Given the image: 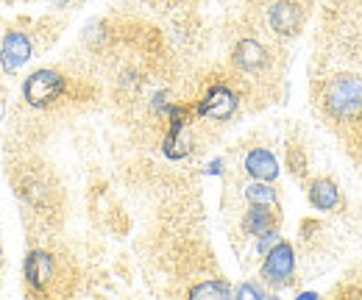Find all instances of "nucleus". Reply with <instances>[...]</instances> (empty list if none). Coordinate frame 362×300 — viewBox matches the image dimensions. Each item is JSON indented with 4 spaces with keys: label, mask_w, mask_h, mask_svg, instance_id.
I'll list each match as a JSON object with an SVG mask.
<instances>
[{
    "label": "nucleus",
    "mask_w": 362,
    "mask_h": 300,
    "mask_svg": "<svg viewBox=\"0 0 362 300\" xmlns=\"http://www.w3.org/2000/svg\"><path fill=\"white\" fill-rule=\"evenodd\" d=\"M320 109L337 131L343 133L351 131L349 136V148H351V142L362 136V78L349 73L332 76L320 92Z\"/></svg>",
    "instance_id": "1"
},
{
    "label": "nucleus",
    "mask_w": 362,
    "mask_h": 300,
    "mask_svg": "<svg viewBox=\"0 0 362 300\" xmlns=\"http://www.w3.org/2000/svg\"><path fill=\"white\" fill-rule=\"evenodd\" d=\"M64 76L59 73V70H37V73H31L25 81H23V97H25V103L28 106H34V109H50L56 100H62V95H64Z\"/></svg>",
    "instance_id": "2"
},
{
    "label": "nucleus",
    "mask_w": 362,
    "mask_h": 300,
    "mask_svg": "<svg viewBox=\"0 0 362 300\" xmlns=\"http://www.w3.org/2000/svg\"><path fill=\"white\" fill-rule=\"evenodd\" d=\"M262 284H268L273 289H284L296 281V251L290 242L279 239L271 251L262 258Z\"/></svg>",
    "instance_id": "3"
},
{
    "label": "nucleus",
    "mask_w": 362,
    "mask_h": 300,
    "mask_svg": "<svg viewBox=\"0 0 362 300\" xmlns=\"http://www.w3.org/2000/svg\"><path fill=\"white\" fill-rule=\"evenodd\" d=\"M237 106H240V97H237V92L226 84H215L209 86V92L198 100V117H204V120H215V123H226L234 117V112H237Z\"/></svg>",
    "instance_id": "4"
},
{
    "label": "nucleus",
    "mask_w": 362,
    "mask_h": 300,
    "mask_svg": "<svg viewBox=\"0 0 362 300\" xmlns=\"http://www.w3.org/2000/svg\"><path fill=\"white\" fill-rule=\"evenodd\" d=\"M168 117H170V128L165 136V156L179 162L192 150V136H189V112L184 106H168Z\"/></svg>",
    "instance_id": "5"
},
{
    "label": "nucleus",
    "mask_w": 362,
    "mask_h": 300,
    "mask_svg": "<svg viewBox=\"0 0 362 300\" xmlns=\"http://www.w3.org/2000/svg\"><path fill=\"white\" fill-rule=\"evenodd\" d=\"M31 59H34V40L25 31H20V28L6 31V37L0 42V67L6 73H17Z\"/></svg>",
    "instance_id": "6"
},
{
    "label": "nucleus",
    "mask_w": 362,
    "mask_h": 300,
    "mask_svg": "<svg viewBox=\"0 0 362 300\" xmlns=\"http://www.w3.org/2000/svg\"><path fill=\"white\" fill-rule=\"evenodd\" d=\"M23 275H25V287L34 295H45L47 287L56 281V258L47 251H31L23 264Z\"/></svg>",
    "instance_id": "7"
},
{
    "label": "nucleus",
    "mask_w": 362,
    "mask_h": 300,
    "mask_svg": "<svg viewBox=\"0 0 362 300\" xmlns=\"http://www.w3.org/2000/svg\"><path fill=\"white\" fill-rule=\"evenodd\" d=\"M304 17H307V11H304V3H298V0H279L268 11V23L279 37L298 34L304 25Z\"/></svg>",
    "instance_id": "8"
},
{
    "label": "nucleus",
    "mask_w": 362,
    "mask_h": 300,
    "mask_svg": "<svg viewBox=\"0 0 362 300\" xmlns=\"http://www.w3.org/2000/svg\"><path fill=\"white\" fill-rule=\"evenodd\" d=\"M231 61L237 70L248 73V76H257L268 67L271 56H268V47L257 40H240L234 44V53H231Z\"/></svg>",
    "instance_id": "9"
},
{
    "label": "nucleus",
    "mask_w": 362,
    "mask_h": 300,
    "mask_svg": "<svg viewBox=\"0 0 362 300\" xmlns=\"http://www.w3.org/2000/svg\"><path fill=\"white\" fill-rule=\"evenodd\" d=\"M243 167H245V172L254 181H276L279 178V159L273 156L268 148L248 150L245 159H243Z\"/></svg>",
    "instance_id": "10"
},
{
    "label": "nucleus",
    "mask_w": 362,
    "mask_h": 300,
    "mask_svg": "<svg viewBox=\"0 0 362 300\" xmlns=\"http://www.w3.org/2000/svg\"><path fill=\"white\" fill-rule=\"evenodd\" d=\"M279 225V215L273 206H259V203H248V212L243 215V231L248 236H262Z\"/></svg>",
    "instance_id": "11"
},
{
    "label": "nucleus",
    "mask_w": 362,
    "mask_h": 300,
    "mask_svg": "<svg viewBox=\"0 0 362 300\" xmlns=\"http://www.w3.org/2000/svg\"><path fill=\"white\" fill-rule=\"evenodd\" d=\"M307 198H310V206L317 212H332L340 206V189L329 178H315L307 189Z\"/></svg>",
    "instance_id": "12"
},
{
    "label": "nucleus",
    "mask_w": 362,
    "mask_h": 300,
    "mask_svg": "<svg viewBox=\"0 0 362 300\" xmlns=\"http://www.w3.org/2000/svg\"><path fill=\"white\" fill-rule=\"evenodd\" d=\"M245 200L248 203H259V206H273L279 209V195L273 189V181H254L245 186Z\"/></svg>",
    "instance_id": "13"
},
{
    "label": "nucleus",
    "mask_w": 362,
    "mask_h": 300,
    "mask_svg": "<svg viewBox=\"0 0 362 300\" xmlns=\"http://www.w3.org/2000/svg\"><path fill=\"white\" fill-rule=\"evenodd\" d=\"M234 295V289L228 287L226 281H204V284H198V287H192L189 289V298H212V300H226Z\"/></svg>",
    "instance_id": "14"
},
{
    "label": "nucleus",
    "mask_w": 362,
    "mask_h": 300,
    "mask_svg": "<svg viewBox=\"0 0 362 300\" xmlns=\"http://www.w3.org/2000/svg\"><path fill=\"white\" fill-rule=\"evenodd\" d=\"M234 295H237L240 300H245V298L265 300L268 298V292H265L259 284H251V281H248V284H243V287H237V289H234Z\"/></svg>",
    "instance_id": "15"
},
{
    "label": "nucleus",
    "mask_w": 362,
    "mask_h": 300,
    "mask_svg": "<svg viewBox=\"0 0 362 300\" xmlns=\"http://www.w3.org/2000/svg\"><path fill=\"white\" fill-rule=\"evenodd\" d=\"M279 239H281V236H279V228H273V231H268V234L257 236V253H259V256H265Z\"/></svg>",
    "instance_id": "16"
},
{
    "label": "nucleus",
    "mask_w": 362,
    "mask_h": 300,
    "mask_svg": "<svg viewBox=\"0 0 362 300\" xmlns=\"http://www.w3.org/2000/svg\"><path fill=\"white\" fill-rule=\"evenodd\" d=\"M221 172H223V162H221V159L209 162V167H206V175H221Z\"/></svg>",
    "instance_id": "17"
}]
</instances>
